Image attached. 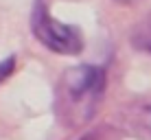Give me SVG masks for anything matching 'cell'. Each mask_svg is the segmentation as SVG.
Instances as JSON below:
<instances>
[{"instance_id": "obj_1", "label": "cell", "mask_w": 151, "mask_h": 140, "mask_svg": "<svg viewBox=\"0 0 151 140\" xmlns=\"http://www.w3.org/2000/svg\"><path fill=\"white\" fill-rule=\"evenodd\" d=\"M105 70L101 66H75L61 75L55 94V110L64 125L77 127L90 123L105 94Z\"/></svg>"}, {"instance_id": "obj_2", "label": "cell", "mask_w": 151, "mask_h": 140, "mask_svg": "<svg viewBox=\"0 0 151 140\" xmlns=\"http://www.w3.org/2000/svg\"><path fill=\"white\" fill-rule=\"evenodd\" d=\"M31 29L35 39L57 55H77L83 50L81 29L55 20L50 15L48 0H35L33 13H31Z\"/></svg>"}, {"instance_id": "obj_3", "label": "cell", "mask_w": 151, "mask_h": 140, "mask_svg": "<svg viewBox=\"0 0 151 140\" xmlns=\"http://www.w3.org/2000/svg\"><path fill=\"white\" fill-rule=\"evenodd\" d=\"M125 123L129 131H134L140 138H151V103L136 105L125 112Z\"/></svg>"}, {"instance_id": "obj_4", "label": "cell", "mask_w": 151, "mask_h": 140, "mask_svg": "<svg viewBox=\"0 0 151 140\" xmlns=\"http://www.w3.org/2000/svg\"><path fill=\"white\" fill-rule=\"evenodd\" d=\"M15 68V57H9V59L0 61V83H2L7 77H11V72Z\"/></svg>"}, {"instance_id": "obj_5", "label": "cell", "mask_w": 151, "mask_h": 140, "mask_svg": "<svg viewBox=\"0 0 151 140\" xmlns=\"http://www.w3.org/2000/svg\"><path fill=\"white\" fill-rule=\"evenodd\" d=\"M83 140H116L114 136H110L107 134V129H99V131H92V134H88Z\"/></svg>"}, {"instance_id": "obj_6", "label": "cell", "mask_w": 151, "mask_h": 140, "mask_svg": "<svg viewBox=\"0 0 151 140\" xmlns=\"http://www.w3.org/2000/svg\"><path fill=\"white\" fill-rule=\"evenodd\" d=\"M121 2H136V0H121Z\"/></svg>"}]
</instances>
